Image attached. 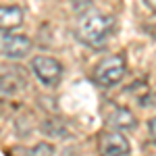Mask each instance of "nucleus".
Instances as JSON below:
<instances>
[{
    "instance_id": "nucleus-9",
    "label": "nucleus",
    "mask_w": 156,
    "mask_h": 156,
    "mask_svg": "<svg viewBox=\"0 0 156 156\" xmlns=\"http://www.w3.org/2000/svg\"><path fill=\"white\" fill-rule=\"evenodd\" d=\"M29 156H54V146L48 142H40L29 150Z\"/></svg>"
},
{
    "instance_id": "nucleus-12",
    "label": "nucleus",
    "mask_w": 156,
    "mask_h": 156,
    "mask_svg": "<svg viewBox=\"0 0 156 156\" xmlns=\"http://www.w3.org/2000/svg\"><path fill=\"white\" fill-rule=\"evenodd\" d=\"M146 4H148V6H150V9L156 12V0H146Z\"/></svg>"
},
{
    "instance_id": "nucleus-5",
    "label": "nucleus",
    "mask_w": 156,
    "mask_h": 156,
    "mask_svg": "<svg viewBox=\"0 0 156 156\" xmlns=\"http://www.w3.org/2000/svg\"><path fill=\"white\" fill-rule=\"evenodd\" d=\"M131 150L129 140L121 131H108L100 137V152L102 156H127Z\"/></svg>"
},
{
    "instance_id": "nucleus-10",
    "label": "nucleus",
    "mask_w": 156,
    "mask_h": 156,
    "mask_svg": "<svg viewBox=\"0 0 156 156\" xmlns=\"http://www.w3.org/2000/svg\"><path fill=\"white\" fill-rule=\"evenodd\" d=\"M69 2H71V6L75 11H85L92 4V0H69Z\"/></svg>"
},
{
    "instance_id": "nucleus-6",
    "label": "nucleus",
    "mask_w": 156,
    "mask_h": 156,
    "mask_svg": "<svg viewBox=\"0 0 156 156\" xmlns=\"http://www.w3.org/2000/svg\"><path fill=\"white\" fill-rule=\"evenodd\" d=\"M25 21V12L21 6H0V31H11L21 27Z\"/></svg>"
},
{
    "instance_id": "nucleus-1",
    "label": "nucleus",
    "mask_w": 156,
    "mask_h": 156,
    "mask_svg": "<svg viewBox=\"0 0 156 156\" xmlns=\"http://www.w3.org/2000/svg\"><path fill=\"white\" fill-rule=\"evenodd\" d=\"M115 27V19L110 15H102V12H92L85 15L77 25V37L83 42L85 46H102L108 40L110 31Z\"/></svg>"
},
{
    "instance_id": "nucleus-7",
    "label": "nucleus",
    "mask_w": 156,
    "mask_h": 156,
    "mask_svg": "<svg viewBox=\"0 0 156 156\" xmlns=\"http://www.w3.org/2000/svg\"><path fill=\"white\" fill-rule=\"evenodd\" d=\"M106 123L117 127V129H129V127H135V117L129 108L125 106H112V110L108 112Z\"/></svg>"
},
{
    "instance_id": "nucleus-4",
    "label": "nucleus",
    "mask_w": 156,
    "mask_h": 156,
    "mask_svg": "<svg viewBox=\"0 0 156 156\" xmlns=\"http://www.w3.org/2000/svg\"><path fill=\"white\" fill-rule=\"evenodd\" d=\"M31 50V40L21 34H2L0 36V54L6 58H25Z\"/></svg>"
},
{
    "instance_id": "nucleus-8",
    "label": "nucleus",
    "mask_w": 156,
    "mask_h": 156,
    "mask_svg": "<svg viewBox=\"0 0 156 156\" xmlns=\"http://www.w3.org/2000/svg\"><path fill=\"white\" fill-rule=\"evenodd\" d=\"M42 129H44V133L50 135V137H67V129L60 125L58 121H46V123L42 125Z\"/></svg>"
},
{
    "instance_id": "nucleus-11",
    "label": "nucleus",
    "mask_w": 156,
    "mask_h": 156,
    "mask_svg": "<svg viewBox=\"0 0 156 156\" xmlns=\"http://www.w3.org/2000/svg\"><path fill=\"white\" fill-rule=\"evenodd\" d=\"M148 131H150V137L156 142V117L150 119V123H148Z\"/></svg>"
},
{
    "instance_id": "nucleus-3",
    "label": "nucleus",
    "mask_w": 156,
    "mask_h": 156,
    "mask_svg": "<svg viewBox=\"0 0 156 156\" xmlns=\"http://www.w3.org/2000/svg\"><path fill=\"white\" fill-rule=\"evenodd\" d=\"M31 73L37 77L40 83H44L46 87H56L62 79V65L52 56L46 54H37L31 58Z\"/></svg>"
},
{
    "instance_id": "nucleus-2",
    "label": "nucleus",
    "mask_w": 156,
    "mask_h": 156,
    "mask_svg": "<svg viewBox=\"0 0 156 156\" xmlns=\"http://www.w3.org/2000/svg\"><path fill=\"white\" fill-rule=\"evenodd\" d=\"M127 73V62H125V56L121 54H115V56H108L104 58L94 71V81H96L100 87H112L123 81Z\"/></svg>"
}]
</instances>
